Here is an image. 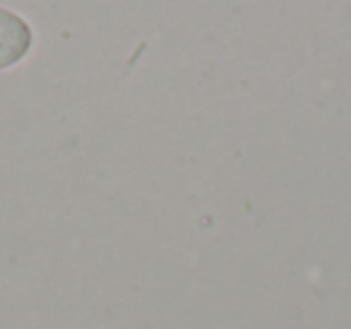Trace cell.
I'll list each match as a JSON object with an SVG mask.
<instances>
[{"mask_svg":"<svg viewBox=\"0 0 351 329\" xmlns=\"http://www.w3.org/2000/svg\"><path fill=\"white\" fill-rule=\"evenodd\" d=\"M32 49V29L20 15L0 8V70L20 63Z\"/></svg>","mask_w":351,"mask_h":329,"instance_id":"1","label":"cell"}]
</instances>
